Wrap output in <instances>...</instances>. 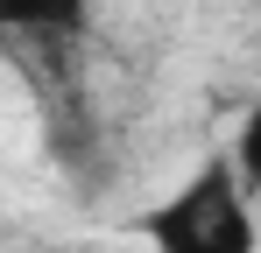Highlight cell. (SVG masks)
<instances>
[{
	"label": "cell",
	"instance_id": "obj_1",
	"mask_svg": "<svg viewBox=\"0 0 261 253\" xmlns=\"http://www.w3.org/2000/svg\"><path fill=\"white\" fill-rule=\"evenodd\" d=\"M134 239L148 253H261L254 190L240 183L233 155L198 162L163 204H148L134 218Z\"/></svg>",
	"mask_w": 261,
	"mask_h": 253
},
{
	"label": "cell",
	"instance_id": "obj_2",
	"mask_svg": "<svg viewBox=\"0 0 261 253\" xmlns=\"http://www.w3.org/2000/svg\"><path fill=\"white\" fill-rule=\"evenodd\" d=\"M233 169H240V183L247 190H261V91H254V106L240 113V126H233Z\"/></svg>",
	"mask_w": 261,
	"mask_h": 253
}]
</instances>
